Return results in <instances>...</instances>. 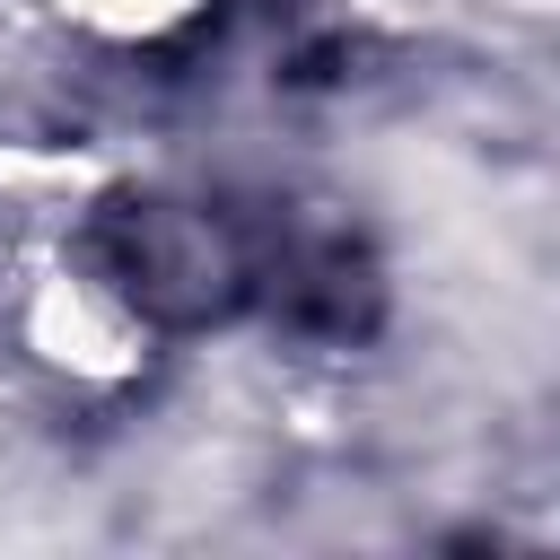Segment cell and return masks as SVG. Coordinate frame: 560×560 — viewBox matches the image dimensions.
<instances>
[{
    "instance_id": "1",
    "label": "cell",
    "mask_w": 560,
    "mask_h": 560,
    "mask_svg": "<svg viewBox=\"0 0 560 560\" xmlns=\"http://www.w3.org/2000/svg\"><path fill=\"white\" fill-rule=\"evenodd\" d=\"M35 9L52 18L61 44H79L96 61H166L210 26L219 0H35Z\"/></svg>"
}]
</instances>
